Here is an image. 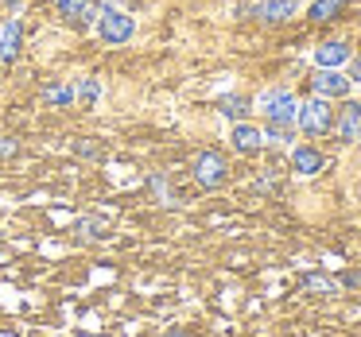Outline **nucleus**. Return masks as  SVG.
Returning <instances> with one entry per match:
<instances>
[{"label":"nucleus","mask_w":361,"mask_h":337,"mask_svg":"<svg viewBox=\"0 0 361 337\" xmlns=\"http://www.w3.org/2000/svg\"><path fill=\"white\" fill-rule=\"evenodd\" d=\"M295 125H299V132H307V136H322V132L334 128V109H330L326 97H311V101L299 105Z\"/></svg>","instance_id":"obj_1"},{"label":"nucleus","mask_w":361,"mask_h":337,"mask_svg":"<svg viewBox=\"0 0 361 337\" xmlns=\"http://www.w3.org/2000/svg\"><path fill=\"white\" fill-rule=\"evenodd\" d=\"M257 109L268 117V125H295L299 101L288 89H264V94L257 97Z\"/></svg>","instance_id":"obj_2"},{"label":"nucleus","mask_w":361,"mask_h":337,"mask_svg":"<svg viewBox=\"0 0 361 337\" xmlns=\"http://www.w3.org/2000/svg\"><path fill=\"white\" fill-rule=\"evenodd\" d=\"M136 32L133 16L121 8H102V16H97V35H102V43H109V47H121V43H128Z\"/></svg>","instance_id":"obj_3"},{"label":"nucleus","mask_w":361,"mask_h":337,"mask_svg":"<svg viewBox=\"0 0 361 337\" xmlns=\"http://www.w3.org/2000/svg\"><path fill=\"white\" fill-rule=\"evenodd\" d=\"M226 155H218V151H202V155L195 159V179L202 182L206 190H214V186H221L226 182Z\"/></svg>","instance_id":"obj_4"},{"label":"nucleus","mask_w":361,"mask_h":337,"mask_svg":"<svg viewBox=\"0 0 361 337\" xmlns=\"http://www.w3.org/2000/svg\"><path fill=\"white\" fill-rule=\"evenodd\" d=\"M350 86H353V82L345 78L342 70H319L311 78L314 97H326V101H330V97H345V94H350Z\"/></svg>","instance_id":"obj_5"},{"label":"nucleus","mask_w":361,"mask_h":337,"mask_svg":"<svg viewBox=\"0 0 361 337\" xmlns=\"http://www.w3.org/2000/svg\"><path fill=\"white\" fill-rule=\"evenodd\" d=\"M295 8H299L295 0H260V4L249 8V16L264 20V24H283V20L295 16Z\"/></svg>","instance_id":"obj_6"},{"label":"nucleus","mask_w":361,"mask_h":337,"mask_svg":"<svg viewBox=\"0 0 361 337\" xmlns=\"http://www.w3.org/2000/svg\"><path fill=\"white\" fill-rule=\"evenodd\" d=\"M229 144H233V151H241V155H252V151L264 148V132H260L257 125H249V120H241V125H233V132H229Z\"/></svg>","instance_id":"obj_7"},{"label":"nucleus","mask_w":361,"mask_h":337,"mask_svg":"<svg viewBox=\"0 0 361 337\" xmlns=\"http://www.w3.org/2000/svg\"><path fill=\"white\" fill-rule=\"evenodd\" d=\"M334 128H338V140H345V144L361 140V101H345L338 120H334Z\"/></svg>","instance_id":"obj_8"},{"label":"nucleus","mask_w":361,"mask_h":337,"mask_svg":"<svg viewBox=\"0 0 361 337\" xmlns=\"http://www.w3.org/2000/svg\"><path fill=\"white\" fill-rule=\"evenodd\" d=\"M345 63H350V47H345V43L330 39V43H322V47H314V66H319V70H342Z\"/></svg>","instance_id":"obj_9"},{"label":"nucleus","mask_w":361,"mask_h":337,"mask_svg":"<svg viewBox=\"0 0 361 337\" xmlns=\"http://www.w3.org/2000/svg\"><path fill=\"white\" fill-rule=\"evenodd\" d=\"M59 16L66 24H90V16H102L94 0H59Z\"/></svg>","instance_id":"obj_10"},{"label":"nucleus","mask_w":361,"mask_h":337,"mask_svg":"<svg viewBox=\"0 0 361 337\" xmlns=\"http://www.w3.org/2000/svg\"><path fill=\"white\" fill-rule=\"evenodd\" d=\"M20 39H24L20 20H8V24L0 27V63H12L20 55Z\"/></svg>","instance_id":"obj_11"},{"label":"nucleus","mask_w":361,"mask_h":337,"mask_svg":"<svg viewBox=\"0 0 361 337\" xmlns=\"http://www.w3.org/2000/svg\"><path fill=\"white\" fill-rule=\"evenodd\" d=\"M291 167H295L299 174H319L322 167H326V159H322L319 148H295L291 151Z\"/></svg>","instance_id":"obj_12"},{"label":"nucleus","mask_w":361,"mask_h":337,"mask_svg":"<svg viewBox=\"0 0 361 337\" xmlns=\"http://www.w3.org/2000/svg\"><path fill=\"white\" fill-rule=\"evenodd\" d=\"M249 97H226V101H221V117H229V120H237V125H241L245 117H249Z\"/></svg>","instance_id":"obj_13"},{"label":"nucleus","mask_w":361,"mask_h":337,"mask_svg":"<svg viewBox=\"0 0 361 337\" xmlns=\"http://www.w3.org/2000/svg\"><path fill=\"white\" fill-rule=\"evenodd\" d=\"M338 8H342V0H314L307 16H311V20H334Z\"/></svg>","instance_id":"obj_14"},{"label":"nucleus","mask_w":361,"mask_h":337,"mask_svg":"<svg viewBox=\"0 0 361 337\" xmlns=\"http://www.w3.org/2000/svg\"><path fill=\"white\" fill-rule=\"evenodd\" d=\"M43 101H47V105H71L74 101V89L71 86H47V89H43Z\"/></svg>","instance_id":"obj_15"},{"label":"nucleus","mask_w":361,"mask_h":337,"mask_svg":"<svg viewBox=\"0 0 361 337\" xmlns=\"http://www.w3.org/2000/svg\"><path fill=\"white\" fill-rule=\"evenodd\" d=\"M264 140H272V144H288V140H295V125H268Z\"/></svg>","instance_id":"obj_16"},{"label":"nucleus","mask_w":361,"mask_h":337,"mask_svg":"<svg viewBox=\"0 0 361 337\" xmlns=\"http://www.w3.org/2000/svg\"><path fill=\"white\" fill-rule=\"evenodd\" d=\"M74 97H82V101H97V97H102V86H97L94 78H82L78 86H74Z\"/></svg>","instance_id":"obj_17"},{"label":"nucleus","mask_w":361,"mask_h":337,"mask_svg":"<svg viewBox=\"0 0 361 337\" xmlns=\"http://www.w3.org/2000/svg\"><path fill=\"white\" fill-rule=\"evenodd\" d=\"M307 291H322V295H330V291H334V283L322 279V275H307Z\"/></svg>","instance_id":"obj_18"},{"label":"nucleus","mask_w":361,"mask_h":337,"mask_svg":"<svg viewBox=\"0 0 361 337\" xmlns=\"http://www.w3.org/2000/svg\"><path fill=\"white\" fill-rule=\"evenodd\" d=\"M345 78H350V82H361V55L350 63V74H345Z\"/></svg>","instance_id":"obj_19"},{"label":"nucleus","mask_w":361,"mask_h":337,"mask_svg":"<svg viewBox=\"0 0 361 337\" xmlns=\"http://www.w3.org/2000/svg\"><path fill=\"white\" fill-rule=\"evenodd\" d=\"M175 337H183V333H175Z\"/></svg>","instance_id":"obj_20"}]
</instances>
